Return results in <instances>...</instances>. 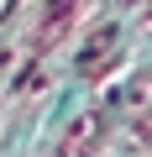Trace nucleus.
I'll return each instance as SVG.
<instances>
[{
  "mask_svg": "<svg viewBox=\"0 0 152 157\" xmlns=\"http://www.w3.org/2000/svg\"><path fill=\"white\" fill-rule=\"evenodd\" d=\"M89 131H95V110H84V115H79V121H73V131H68V141H63V152H79V147H84V136H89Z\"/></svg>",
  "mask_w": 152,
  "mask_h": 157,
  "instance_id": "obj_1",
  "label": "nucleus"
},
{
  "mask_svg": "<svg viewBox=\"0 0 152 157\" xmlns=\"http://www.w3.org/2000/svg\"><path fill=\"white\" fill-rule=\"evenodd\" d=\"M0 6H6V0H0Z\"/></svg>",
  "mask_w": 152,
  "mask_h": 157,
  "instance_id": "obj_2",
  "label": "nucleus"
}]
</instances>
